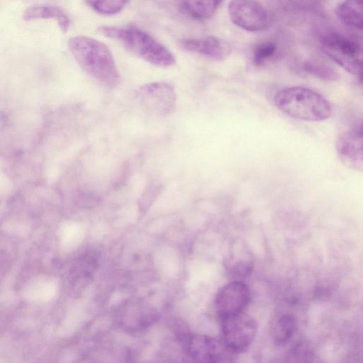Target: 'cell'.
Listing matches in <instances>:
<instances>
[{"instance_id":"cell-1","label":"cell","mask_w":363,"mask_h":363,"mask_svg":"<svg viewBox=\"0 0 363 363\" xmlns=\"http://www.w3.org/2000/svg\"><path fill=\"white\" fill-rule=\"evenodd\" d=\"M69 50L81 68L108 88L121 82L120 72L110 49L101 41L86 35H77L68 42Z\"/></svg>"},{"instance_id":"cell-2","label":"cell","mask_w":363,"mask_h":363,"mask_svg":"<svg viewBox=\"0 0 363 363\" xmlns=\"http://www.w3.org/2000/svg\"><path fill=\"white\" fill-rule=\"evenodd\" d=\"M98 30L120 41L133 55L152 65L168 67L176 63L174 54L166 46L138 26H101Z\"/></svg>"},{"instance_id":"cell-3","label":"cell","mask_w":363,"mask_h":363,"mask_svg":"<svg viewBox=\"0 0 363 363\" xmlns=\"http://www.w3.org/2000/svg\"><path fill=\"white\" fill-rule=\"evenodd\" d=\"M277 108L284 114L305 121H320L330 117V102L320 93L305 86L280 89L274 96Z\"/></svg>"},{"instance_id":"cell-4","label":"cell","mask_w":363,"mask_h":363,"mask_svg":"<svg viewBox=\"0 0 363 363\" xmlns=\"http://www.w3.org/2000/svg\"><path fill=\"white\" fill-rule=\"evenodd\" d=\"M325 55L349 73L361 76L362 43L357 38L337 31L323 33L320 38Z\"/></svg>"},{"instance_id":"cell-5","label":"cell","mask_w":363,"mask_h":363,"mask_svg":"<svg viewBox=\"0 0 363 363\" xmlns=\"http://www.w3.org/2000/svg\"><path fill=\"white\" fill-rule=\"evenodd\" d=\"M136 98L147 111L162 117L172 113L177 105L175 87L167 81L143 84L136 91Z\"/></svg>"},{"instance_id":"cell-6","label":"cell","mask_w":363,"mask_h":363,"mask_svg":"<svg viewBox=\"0 0 363 363\" xmlns=\"http://www.w3.org/2000/svg\"><path fill=\"white\" fill-rule=\"evenodd\" d=\"M220 320L223 342L228 350L242 352L251 345L257 329L252 317L242 312Z\"/></svg>"},{"instance_id":"cell-7","label":"cell","mask_w":363,"mask_h":363,"mask_svg":"<svg viewBox=\"0 0 363 363\" xmlns=\"http://www.w3.org/2000/svg\"><path fill=\"white\" fill-rule=\"evenodd\" d=\"M228 11L232 22L247 31H262L270 23L268 11L256 1H231L228 4Z\"/></svg>"},{"instance_id":"cell-8","label":"cell","mask_w":363,"mask_h":363,"mask_svg":"<svg viewBox=\"0 0 363 363\" xmlns=\"http://www.w3.org/2000/svg\"><path fill=\"white\" fill-rule=\"evenodd\" d=\"M250 300L248 286L243 281H231L224 285L215 298V308L220 318L242 313Z\"/></svg>"},{"instance_id":"cell-9","label":"cell","mask_w":363,"mask_h":363,"mask_svg":"<svg viewBox=\"0 0 363 363\" xmlns=\"http://www.w3.org/2000/svg\"><path fill=\"white\" fill-rule=\"evenodd\" d=\"M362 123L342 132L337 138L335 149L340 162L347 168L361 172L363 167Z\"/></svg>"},{"instance_id":"cell-10","label":"cell","mask_w":363,"mask_h":363,"mask_svg":"<svg viewBox=\"0 0 363 363\" xmlns=\"http://www.w3.org/2000/svg\"><path fill=\"white\" fill-rule=\"evenodd\" d=\"M179 45L185 51L197 53L216 61L225 60L232 51L231 45L228 41L213 35L181 39Z\"/></svg>"},{"instance_id":"cell-11","label":"cell","mask_w":363,"mask_h":363,"mask_svg":"<svg viewBox=\"0 0 363 363\" xmlns=\"http://www.w3.org/2000/svg\"><path fill=\"white\" fill-rule=\"evenodd\" d=\"M223 345L206 335H192L187 341L189 354L196 363H220L224 355Z\"/></svg>"},{"instance_id":"cell-12","label":"cell","mask_w":363,"mask_h":363,"mask_svg":"<svg viewBox=\"0 0 363 363\" xmlns=\"http://www.w3.org/2000/svg\"><path fill=\"white\" fill-rule=\"evenodd\" d=\"M224 264L231 281H243L253 272L255 258L247 247L238 245L233 247Z\"/></svg>"},{"instance_id":"cell-13","label":"cell","mask_w":363,"mask_h":363,"mask_svg":"<svg viewBox=\"0 0 363 363\" xmlns=\"http://www.w3.org/2000/svg\"><path fill=\"white\" fill-rule=\"evenodd\" d=\"M25 21L35 19H55L62 32L65 33L69 28V19L66 12L59 6H33L27 8L23 13Z\"/></svg>"},{"instance_id":"cell-14","label":"cell","mask_w":363,"mask_h":363,"mask_svg":"<svg viewBox=\"0 0 363 363\" xmlns=\"http://www.w3.org/2000/svg\"><path fill=\"white\" fill-rule=\"evenodd\" d=\"M221 4L220 1H182L177 3V9L195 21H203L212 17Z\"/></svg>"},{"instance_id":"cell-15","label":"cell","mask_w":363,"mask_h":363,"mask_svg":"<svg viewBox=\"0 0 363 363\" xmlns=\"http://www.w3.org/2000/svg\"><path fill=\"white\" fill-rule=\"evenodd\" d=\"M335 13L340 21L349 28L362 30V4L357 1H344L336 7Z\"/></svg>"},{"instance_id":"cell-16","label":"cell","mask_w":363,"mask_h":363,"mask_svg":"<svg viewBox=\"0 0 363 363\" xmlns=\"http://www.w3.org/2000/svg\"><path fill=\"white\" fill-rule=\"evenodd\" d=\"M296 325V320L293 315H281L272 328V337L274 343L278 346L285 345L291 338Z\"/></svg>"},{"instance_id":"cell-17","label":"cell","mask_w":363,"mask_h":363,"mask_svg":"<svg viewBox=\"0 0 363 363\" xmlns=\"http://www.w3.org/2000/svg\"><path fill=\"white\" fill-rule=\"evenodd\" d=\"M303 69L309 74L322 80L335 82L339 79L338 73L328 65L314 61H306Z\"/></svg>"},{"instance_id":"cell-18","label":"cell","mask_w":363,"mask_h":363,"mask_svg":"<svg viewBox=\"0 0 363 363\" xmlns=\"http://www.w3.org/2000/svg\"><path fill=\"white\" fill-rule=\"evenodd\" d=\"M86 4L95 12L102 15H114L122 11L129 4L123 0H89Z\"/></svg>"},{"instance_id":"cell-19","label":"cell","mask_w":363,"mask_h":363,"mask_svg":"<svg viewBox=\"0 0 363 363\" xmlns=\"http://www.w3.org/2000/svg\"><path fill=\"white\" fill-rule=\"evenodd\" d=\"M277 50V45L272 41L261 43L253 50L252 62L255 66L263 65L271 59Z\"/></svg>"}]
</instances>
